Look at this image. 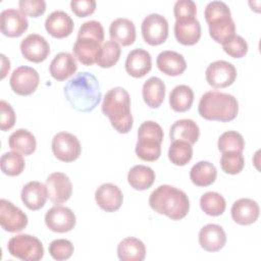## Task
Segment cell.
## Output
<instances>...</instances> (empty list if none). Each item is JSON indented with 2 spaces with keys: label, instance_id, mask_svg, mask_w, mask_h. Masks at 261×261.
Instances as JSON below:
<instances>
[{
  "label": "cell",
  "instance_id": "1",
  "mask_svg": "<svg viewBox=\"0 0 261 261\" xmlns=\"http://www.w3.org/2000/svg\"><path fill=\"white\" fill-rule=\"evenodd\" d=\"M69 105L79 112H91L99 104L102 94L97 77L88 71L76 73L64 87Z\"/></svg>",
  "mask_w": 261,
  "mask_h": 261
},
{
  "label": "cell",
  "instance_id": "2",
  "mask_svg": "<svg viewBox=\"0 0 261 261\" xmlns=\"http://www.w3.org/2000/svg\"><path fill=\"white\" fill-rule=\"evenodd\" d=\"M149 205L158 214L166 215L172 220L186 217L190 210L187 194L169 185L157 187L149 197Z\"/></svg>",
  "mask_w": 261,
  "mask_h": 261
},
{
  "label": "cell",
  "instance_id": "3",
  "mask_svg": "<svg viewBox=\"0 0 261 261\" xmlns=\"http://www.w3.org/2000/svg\"><path fill=\"white\" fill-rule=\"evenodd\" d=\"M102 112L118 133L127 134L132 129L134 120L130 112V97L122 87L112 88L105 94Z\"/></svg>",
  "mask_w": 261,
  "mask_h": 261
},
{
  "label": "cell",
  "instance_id": "4",
  "mask_svg": "<svg viewBox=\"0 0 261 261\" xmlns=\"http://www.w3.org/2000/svg\"><path fill=\"white\" fill-rule=\"evenodd\" d=\"M199 114L207 120L227 122L233 120L239 112V103L234 96L218 91H208L202 95Z\"/></svg>",
  "mask_w": 261,
  "mask_h": 261
},
{
  "label": "cell",
  "instance_id": "5",
  "mask_svg": "<svg viewBox=\"0 0 261 261\" xmlns=\"http://www.w3.org/2000/svg\"><path fill=\"white\" fill-rule=\"evenodd\" d=\"M163 138V129L157 122L144 121L138 129V141L135 149L137 156L144 161H156L161 155Z\"/></svg>",
  "mask_w": 261,
  "mask_h": 261
},
{
  "label": "cell",
  "instance_id": "6",
  "mask_svg": "<svg viewBox=\"0 0 261 261\" xmlns=\"http://www.w3.org/2000/svg\"><path fill=\"white\" fill-rule=\"evenodd\" d=\"M7 250L9 254L23 261H39L44 256L42 242L31 234L20 233L8 241Z\"/></svg>",
  "mask_w": 261,
  "mask_h": 261
},
{
  "label": "cell",
  "instance_id": "7",
  "mask_svg": "<svg viewBox=\"0 0 261 261\" xmlns=\"http://www.w3.org/2000/svg\"><path fill=\"white\" fill-rule=\"evenodd\" d=\"M52 152L54 156L62 162H72L76 160L82 152L79 139L67 132H59L52 139Z\"/></svg>",
  "mask_w": 261,
  "mask_h": 261
},
{
  "label": "cell",
  "instance_id": "8",
  "mask_svg": "<svg viewBox=\"0 0 261 261\" xmlns=\"http://www.w3.org/2000/svg\"><path fill=\"white\" fill-rule=\"evenodd\" d=\"M141 31L147 44L151 46L161 45L168 37V21L161 14L151 13L144 18Z\"/></svg>",
  "mask_w": 261,
  "mask_h": 261
},
{
  "label": "cell",
  "instance_id": "9",
  "mask_svg": "<svg viewBox=\"0 0 261 261\" xmlns=\"http://www.w3.org/2000/svg\"><path fill=\"white\" fill-rule=\"evenodd\" d=\"M40 75L38 71L27 65L15 68L10 76L9 84L11 90L19 96H30L38 88Z\"/></svg>",
  "mask_w": 261,
  "mask_h": 261
},
{
  "label": "cell",
  "instance_id": "10",
  "mask_svg": "<svg viewBox=\"0 0 261 261\" xmlns=\"http://www.w3.org/2000/svg\"><path fill=\"white\" fill-rule=\"evenodd\" d=\"M207 83L215 89H223L233 84L237 79V68L225 60L211 62L205 71Z\"/></svg>",
  "mask_w": 261,
  "mask_h": 261
},
{
  "label": "cell",
  "instance_id": "11",
  "mask_svg": "<svg viewBox=\"0 0 261 261\" xmlns=\"http://www.w3.org/2000/svg\"><path fill=\"white\" fill-rule=\"evenodd\" d=\"M0 224L8 232L21 231L28 225L27 214L8 200H0Z\"/></svg>",
  "mask_w": 261,
  "mask_h": 261
},
{
  "label": "cell",
  "instance_id": "12",
  "mask_svg": "<svg viewBox=\"0 0 261 261\" xmlns=\"http://www.w3.org/2000/svg\"><path fill=\"white\" fill-rule=\"evenodd\" d=\"M75 215L68 207L56 205L45 214V223L54 232H67L75 226Z\"/></svg>",
  "mask_w": 261,
  "mask_h": 261
},
{
  "label": "cell",
  "instance_id": "13",
  "mask_svg": "<svg viewBox=\"0 0 261 261\" xmlns=\"http://www.w3.org/2000/svg\"><path fill=\"white\" fill-rule=\"evenodd\" d=\"M22 56L32 62L40 63L50 54V46L47 40L38 34H30L20 42Z\"/></svg>",
  "mask_w": 261,
  "mask_h": 261
},
{
  "label": "cell",
  "instance_id": "14",
  "mask_svg": "<svg viewBox=\"0 0 261 261\" xmlns=\"http://www.w3.org/2000/svg\"><path fill=\"white\" fill-rule=\"evenodd\" d=\"M48 197L54 204L66 202L72 194V185L69 177L63 172H53L46 179Z\"/></svg>",
  "mask_w": 261,
  "mask_h": 261
},
{
  "label": "cell",
  "instance_id": "15",
  "mask_svg": "<svg viewBox=\"0 0 261 261\" xmlns=\"http://www.w3.org/2000/svg\"><path fill=\"white\" fill-rule=\"evenodd\" d=\"M28 18L20 10L8 8L4 9L0 14L1 33L6 37H20L28 30Z\"/></svg>",
  "mask_w": 261,
  "mask_h": 261
},
{
  "label": "cell",
  "instance_id": "16",
  "mask_svg": "<svg viewBox=\"0 0 261 261\" xmlns=\"http://www.w3.org/2000/svg\"><path fill=\"white\" fill-rule=\"evenodd\" d=\"M95 200L98 206L106 212L118 210L123 201L121 190L113 184H102L95 192Z\"/></svg>",
  "mask_w": 261,
  "mask_h": 261
},
{
  "label": "cell",
  "instance_id": "17",
  "mask_svg": "<svg viewBox=\"0 0 261 261\" xmlns=\"http://www.w3.org/2000/svg\"><path fill=\"white\" fill-rule=\"evenodd\" d=\"M124 66L126 72L133 77H143L152 68L151 55L145 49L136 48L127 54Z\"/></svg>",
  "mask_w": 261,
  "mask_h": 261
},
{
  "label": "cell",
  "instance_id": "18",
  "mask_svg": "<svg viewBox=\"0 0 261 261\" xmlns=\"http://www.w3.org/2000/svg\"><path fill=\"white\" fill-rule=\"evenodd\" d=\"M225 243V231L218 224H206L199 231V244L207 252H218L224 247Z\"/></svg>",
  "mask_w": 261,
  "mask_h": 261
},
{
  "label": "cell",
  "instance_id": "19",
  "mask_svg": "<svg viewBox=\"0 0 261 261\" xmlns=\"http://www.w3.org/2000/svg\"><path fill=\"white\" fill-rule=\"evenodd\" d=\"M230 212L234 222L241 225H249L256 222L260 209L258 203L253 199L242 198L233 202Z\"/></svg>",
  "mask_w": 261,
  "mask_h": 261
},
{
  "label": "cell",
  "instance_id": "20",
  "mask_svg": "<svg viewBox=\"0 0 261 261\" xmlns=\"http://www.w3.org/2000/svg\"><path fill=\"white\" fill-rule=\"evenodd\" d=\"M72 18L63 10H55L51 12L45 20L46 31L54 38L63 39L68 37L73 31Z\"/></svg>",
  "mask_w": 261,
  "mask_h": 261
},
{
  "label": "cell",
  "instance_id": "21",
  "mask_svg": "<svg viewBox=\"0 0 261 261\" xmlns=\"http://www.w3.org/2000/svg\"><path fill=\"white\" fill-rule=\"evenodd\" d=\"M20 198L22 203L33 211L39 210L44 207L47 198H48V190L46 185L32 180L25 184L21 190Z\"/></svg>",
  "mask_w": 261,
  "mask_h": 261
},
{
  "label": "cell",
  "instance_id": "22",
  "mask_svg": "<svg viewBox=\"0 0 261 261\" xmlns=\"http://www.w3.org/2000/svg\"><path fill=\"white\" fill-rule=\"evenodd\" d=\"M156 64L159 70L167 75H180L187 68L185 57L178 52L166 50L158 54Z\"/></svg>",
  "mask_w": 261,
  "mask_h": 261
},
{
  "label": "cell",
  "instance_id": "23",
  "mask_svg": "<svg viewBox=\"0 0 261 261\" xmlns=\"http://www.w3.org/2000/svg\"><path fill=\"white\" fill-rule=\"evenodd\" d=\"M101 43L92 38H76L72 51L74 57L84 65L96 63L101 50Z\"/></svg>",
  "mask_w": 261,
  "mask_h": 261
},
{
  "label": "cell",
  "instance_id": "24",
  "mask_svg": "<svg viewBox=\"0 0 261 261\" xmlns=\"http://www.w3.org/2000/svg\"><path fill=\"white\" fill-rule=\"evenodd\" d=\"M77 69L75 58L68 52H60L52 59L49 71L53 79L62 82L71 76Z\"/></svg>",
  "mask_w": 261,
  "mask_h": 261
},
{
  "label": "cell",
  "instance_id": "25",
  "mask_svg": "<svg viewBox=\"0 0 261 261\" xmlns=\"http://www.w3.org/2000/svg\"><path fill=\"white\" fill-rule=\"evenodd\" d=\"M109 36L111 41L122 46H129L136 40V27L128 18H116L110 23Z\"/></svg>",
  "mask_w": 261,
  "mask_h": 261
},
{
  "label": "cell",
  "instance_id": "26",
  "mask_svg": "<svg viewBox=\"0 0 261 261\" xmlns=\"http://www.w3.org/2000/svg\"><path fill=\"white\" fill-rule=\"evenodd\" d=\"M174 36L178 43L192 46L201 38V24L197 18L176 21L174 23Z\"/></svg>",
  "mask_w": 261,
  "mask_h": 261
},
{
  "label": "cell",
  "instance_id": "27",
  "mask_svg": "<svg viewBox=\"0 0 261 261\" xmlns=\"http://www.w3.org/2000/svg\"><path fill=\"white\" fill-rule=\"evenodd\" d=\"M200 136L198 124L193 119H179L173 122L169 129V138L173 141H185L195 144Z\"/></svg>",
  "mask_w": 261,
  "mask_h": 261
},
{
  "label": "cell",
  "instance_id": "28",
  "mask_svg": "<svg viewBox=\"0 0 261 261\" xmlns=\"http://www.w3.org/2000/svg\"><path fill=\"white\" fill-rule=\"evenodd\" d=\"M142 95L147 106H149L150 108L160 107L165 97L164 82L157 76H152L148 79L143 85Z\"/></svg>",
  "mask_w": 261,
  "mask_h": 261
},
{
  "label": "cell",
  "instance_id": "29",
  "mask_svg": "<svg viewBox=\"0 0 261 261\" xmlns=\"http://www.w3.org/2000/svg\"><path fill=\"white\" fill-rule=\"evenodd\" d=\"M117 256L121 261H143L146 257V247L137 238H125L117 246Z\"/></svg>",
  "mask_w": 261,
  "mask_h": 261
},
{
  "label": "cell",
  "instance_id": "30",
  "mask_svg": "<svg viewBox=\"0 0 261 261\" xmlns=\"http://www.w3.org/2000/svg\"><path fill=\"white\" fill-rule=\"evenodd\" d=\"M9 148L22 155H31L35 152L37 141L35 136L28 129L18 128L8 139Z\"/></svg>",
  "mask_w": 261,
  "mask_h": 261
},
{
  "label": "cell",
  "instance_id": "31",
  "mask_svg": "<svg viewBox=\"0 0 261 261\" xmlns=\"http://www.w3.org/2000/svg\"><path fill=\"white\" fill-rule=\"evenodd\" d=\"M210 37L217 43L223 44L236 35V24L231 16H223L208 23Z\"/></svg>",
  "mask_w": 261,
  "mask_h": 261
},
{
  "label": "cell",
  "instance_id": "32",
  "mask_svg": "<svg viewBox=\"0 0 261 261\" xmlns=\"http://www.w3.org/2000/svg\"><path fill=\"white\" fill-rule=\"evenodd\" d=\"M216 176V167L209 161H199L190 170V178L197 187H208L212 185Z\"/></svg>",
  "mask_w": 261,
  "mask_h": 261
},
{
  "label": "cell",
  "instance_id": "33",
  "mask_svg": "<svg viewBox=\"0 0 261 261\" xmlns=\"http://www.w3.org/2000/svg\"><path fill=\"white\" fill-rule=\"evenodd\" d=\"M155 180L154 170L146 165H135L127 173V181L132 188L138 191L149 189Z\"/></svg>",
  "mask_w": 261,
  "mask_h": 261
},
{
  "label": "cell",
  "instance_id": "34",
  "mask_svg": "<svg viewBox=\"0 0 261 261\" xmlns=\"http://www.w3.org/2000/svg\"><path fill=\"white\" fill-rule=\"evenodd\" d=\"M194 102V92L187 85L174 87L169 94V105L176 112L188 111Z\"/></svg>",
  "mask_w": 261,
  "mask_h": 261
},
{
  "label": "cell",
  "instance_id": "35",
  "mask_svg": "<svg viewBox=\"0 0 261 261\" xmlns=\"http://www.w3.org/2000/svg\"><path fill=\"white\" fill-rule=\"evenodd\" d=\"M200 207L204 213L210 216L221 215L225 208L226 202L222 195L217 192H207L200 198Z\"/></svg>",
  "mask_w": 261,
  "mask_h": 261
},
{
  "label": "cell",
  "instance_id": "36",
  "mask_svg": "<svg viewBox=\"0 0 261 261\" xmlns=\"http://www.w3.org/2000/svg\"><path fill=\"white\" fill-rule=\"evenodd\" d=\"M193 157L192 145L185 141H173L168 149V158L174 165L184 166Z\"/></svg>",
  "mask_w": 261,
  "mask_h": 261
},
{
  "label": "cell",
  "instance_id": "37",
  "mask_svg": "<svg viewBox=\"0 0 261 261\" xmlns=\"http://www.w3.org/2000/svg\"><path fill=\"white\" fill-rule=\"evenodd\" d=\"M0 165L4 174L9 176H16L23 171L25 162L20 153L11 151L6 152L1 156Z\"/></svg>",
  "mask_w": 261,
  "mask_h": 261
},
{
  "label": "cell",
  "instance_id": "38",
  "mask_svg": "<svg viewBox=\"0 0 261 261\" xmlns=\"http://www.w3.org/2000/svg\"><path fill=\"white\" fill-rule=\"evenodd\" d=\"M120 53H121V50H120L119 44L111 40L106 41L101 47L96 63L103 68L112 67L119 60Z\"/></svg>",
  "mask_w": 261,
  "mask_h": 261
},
{
  "label": "cell",
  "instance_id": "39",
  "mask_svg": "<svg viewBox=\"0 0 261 261\" xmlns=\"http://www.w3.org/2000/svg\"><path fill=\"white\" fill-rule=\"evenodd\" d=\"M217 146L221 153L227 151H236L242 153L245 148V141L240 133L236 130H227L219 137Z\"/></svg>",
  "mask_w": 261,
  "mask_h": 261
},
{
  "label": "cell",
  "instance_id": "40",
  "mask_svg": "<svg viewBox=\"0 0 261 261\" xmlns=\"http://www.w3.org/2000/svg\"><path fill=\"white\" fill-rule=\"evenodd\" d=\"M221 169L228 174L240 173L245 166V159L241 152L227 151L223 152L220 158Z\"/></svg>",
  "mask_w": 261,
  "mask_h": 261
},
{
  "label": "cell",
  "instance_id": "41",
  "mask_svg": "<svg viewBox=\"0 0 261 261\" xmlns=\"http://www.w3.org/2000/svg\"><path fill=\"white\" fill-rule=\"evenodd\" d=\"M73 251H74V248L72 243L65 239L54 240L49 245V253L51 257L58 261L66 260L70 258Z\"/></svg>",
  "mask_w": 261,
  "mask_h": 261
},
{
  "label": "cell",
  "instance_id": "42",
  "mask_svg": "<svg viewBox=\"0 0 261 261\" xmlns=\"http://www.w3.org/2000/svg\"><path fill=\"white\" fill-rule=\"evenodd\" d=\"M222 48L226 54L232 58H242L248 52V44L245 39L239 35H234L227 42L222 44Z\"/></svg>",
  "mask_w": 261,
  "mask_h": 261
},
{
  "label": "cell",
  "instance_id": "43",
  "mask_svg": "<svg viewBox=\"0 0 261 261\" xmlns=\"http://www.w3.org/2000/svg\"><path fill=\"white\" fill-rule=\"evenodd\" d=\"M173 14L176 21L196 18L197 5L192 0H178L174 3Z\"/></svg>",
  "mask_w": 261,
  "mask_h": 261
},
{
  "label": "cell",
  "instance_id": "44",
  "mask_svg": "<svg viewBox=\"0 0 261 261\" xmlns=\"http://www.w3.org/2000/svg\"><path fill=\"white\" fill-rule=\"evenodd\" d=\"M77 38H92L102 43L104 41V29L101 22L97 20L86 21L80 27Z\"/></svg>",
  "mask_w": 261,
  "mask_h": 261
},
{
  "label": "cell",
  "instance_id": "45",
  "mask_svg": "<svg viewBox=\"0 0 261 261\" xmlns=\"http://www.w3.org/2000/svg\"><path fill=\"white\" fill-rule=\"evenodd\" d=\"M204 16H205L206 22L209 23L212 20H215L223 16H231V12L229 7L224 2L211 1L205 7Z\"/></svg>",
  "mask_w": 261,
  "mask_h": 261
},
{
  "label": "cell",
  "instance_id": "46",
  "mask_svg": "<svg viewBox=\"0 0 261 261\" xmlns=\"http://www.w3.org/2000/svg\"><path fill=\"white\" fill-rule=\"evenodd\" d=\"M18 6L24 15L31 17H39L46 10V2L44 0H20Z\"/></svg>",
  "mask_w": 261,
  "mask_h": 261
},
{
  "label": "cell",
  "instance_id": "47",
  "mask_svg": "<svg viewBox=\"0 0 261 261\" xmlns=\"http://www.w3.org/2000/svg\"><path fill=\"white\" fill-rule=\"evenodd\" d=\"M0 112H1V118H0V128L1 130H8L10 129L16 120V116H15V112L12 108V106L4 101L1 100L0 101Z\"/></svg>",
  "mask_w": 261,
  "mask_h": 261
},
{
  "label": "cell",
  "instance_id": "48",
  "mask_svg": "<svg viewBox=\"0 0 261 261\" xmlns=\"http://www.w3.org/2000/svg\"><path fill=\"white\" fill-rule=\"evenodd\" d=\"M72 12L79 17H86L96 9L95 0H72L70 2Z\"/></svg>",
  "mask_w": 261,
  "mask_h": 261
},
{
  "label": "cell",
  "instance_id": "49",
  "mask_svg": "<svg viewBox=\"0 0 261 261\" xmlns=\"http://www.w3.org/2000/svg\"><path fill=\"white\" fill-rule=\"evenodd\" d=\"M1 59H2V68H1V79H4L6 73L9 71L10 68V62L9 60L6 58V56L4 54H1Z\"/></svg>",
  "mask_w": 261,
  "mask_h": 261
}]
</instances>
